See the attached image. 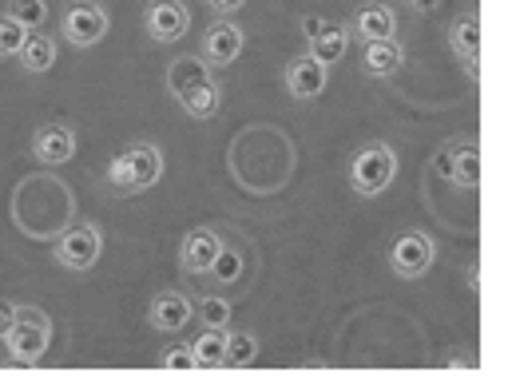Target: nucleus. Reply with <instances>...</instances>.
Segmentation results:
<instances>
[{"mask_svg": "<svg viewBox=\"0 0 512 389\" xmlns=\"http://www.w3.org/2000/svg\"><path fill=\"white\" fill-rule=\"evenodd\" d=\"M167 171V159L155 143H128L104 171V183L112 191H124V195H139L147 187H155Z\"/></svg>", "mask_w": 512, "mask_h": 389, "instance_id": "obj_1", "label": "nucleus"}, {"mask_svg": "<svg viewBox=\"0 0 512 389\" xmlns=\"http://www.w3.org/2000/svg\"><path fill=\"white\" fill-rule=\"evenodd\" d=\"M350 191L358 199H378L382 191H389V183L397 179V151L374 139V143H362L354 155H350Z\"/></svg>", "mask_w": 512, "mask_h": 389, "instance_id": "obj_2", "label": "nucleus"}, {"mask_svg": "<svg viewBox=\"0 0 512 389\" xmlns=\"http://www.w3.org/2000/svg\"><path fill=\"white\" fill-rule=\"evenodd\" d=\"M52 346V318L40 306H16V322L4 334V350L16 366H36Z\"/></svg>", "mask_w": 512, "mask_h": 389, "instance_id": "obj_3", "label": "nucleus"}, {"mask_svg": "<svg viewBox=\"0 0 512 389\" xmlns=\"http://www.w3.org/2000/svg\"><path fill=\"white\" fill-rule=\"evenodd\" d=\"M108 32H112V12L100 0H72L60 12V36H64V44H72L80 52L96 48Z\"/></svg>", "mask_w": 512, "mask_h": 389, "instance_id": "obj_4", "label": "nucleus"}, {"mask_svg": "<svg viewBox=\"0 0 512 389\" xmlns=\"http://www.w3.org/2000/svg\"><path fill=\"white\" fill-rule=\"evenodd\" d=\"M389 270L397 274V278H425L429 270H433V262H437V243H433V235L429 231H401L393 243H389Z\"/></svg>", "mask_w": 512, "mask_h": 389, "instance_id": "obj_5", "label": "nucleus"}, {"mask_svg": "<svg viewBox=\"0 0 512 389\" xmlns=\"http://www.w3.org/2000/svg\"><path fill=\"white\" fill-rule=\"evenodd\" d=\"M52 259L60 262L64 270H76V274L92 270L96 262L104 259V235H100V227H96V223H76V227H68V231L56 239Z\"/></svg>", "mask_w": 512, "mask_h": 389, "instance_id": "obj_6", "label": "nucleus"}, {"mask_svg": "<svg viewBox=\"0 0 512 389\" xmlns=\"http://www.w3.org/2000/svg\"><path fill=\"white\" fill-rule=\"evenodd\" d=\"M429 167H433V175L449 179L453 187L473 191V187L481 183V147H477L473 139H453V143H445V147L433 155Z\"/></svg>", "mask_w": 512, "mask_h": 389, "instance_id": "obj_7", "label": "nucleus"}, {"mask_svg": "<svg viewBox=\"0 0 512 389\" xmlns=\"http://www.w3.org/2000/svg\"><path fill=\"white\" fill-rule=\"evenodd\" d=\"M143 32L151 44H179L191 32V4L187 0H147Z\"/></svg>", "mask_w": 512, "mask_h": 389, "instance_id": "obj_8", "label": "nucleus"}, {"mask_svg": "<svg viewBox=\"0 0 512 389\" xmlns=\"http://www.w3.org/2000/svg\"><path fill=\"white\" fill-rule=\"evenodd\" d=\"M298 28L306 36V52L318 64H326V68H334L346 56V48H350V28L338 24V20H330V16H302Z\"/></svg>", "mask_w": 512, "mask_h": 389, "instance_id": "obj_9", "label": "nucleus"}, {"mask_svg": "<svg viewBox=\"0 0 512 389\" xmlns=\"http://www.w3.org/2000/svg\"><path fill=\"white\" fill-rule=\"evenodd\" d=\"M247 44V28L235 20V16H215L211 28L203 32V44H199V56L211 64V68H227L239 60Z\"/></svg>", "mask_w": 512, "mask_h": 389, "instance_id": "obj_10", "label": "nucleus"}, {"mask_svg": "<svg viewBox=\"0 0 512 389\" xmlns=\"http://www.w3.org/2000/svg\"><path fill=\"white\" fill-rule=\"evenodd\" d=\"M219 251H223V231L219 227H195L179 243V266L191 278H207V270H211Z\"/></svg>", "mask_w": 512, "mask_h": 389, "instance_id": "obj_11", "label": "nucleus"}, {"mask_svg": "<svg viewBox=\"0 0 512 389\" xmlns=\"http://www.w3.org/2000/svg\"><path fill=\"white\" fill-rule=\"evenodd\" d=\"M147 322L159 334H179V330H187L195 322V302L183 290H159L151 298V306H147Z\"/></svg>", "mask_w": 512, "mask_h": 389, "instance_id": "obj_12", "label": "nucleus"}, {"mask_svg": "<svg viewBox=\"0 0 512 389\" xmlns=\"http://www.w3.org/2000/svg\"><path fill=\"white\" fill-rule=\"evenodd\" d=\"M282 84H286V92H290L294 100H318V96L326 92V84H330V68L318 64L310 52H302V56H294V60L286 64Z\"/></svg>", "mask_w": 512, "mask_h": 389, "instance_id": "obj_13", "label": "nucleus"}, {"mask_svg": "<svg viewBox=\"0 0 512 389\" xmlns=\"http://www.w3.org/2000/svg\"><path fill=\"white\" fill-rule=\"evenodd\" d=\"M32 159L44 167H64L76 159V131L68 124H40L32 131Z\"/></svg>", "mask_w": 512, "mask_h": 389, "instance_id": "obj_14", "label": "nucleus"}, {"mask_svg": "<svg viewBox=\"0 0 512 389\" xmlns=\"http://www.w3.org/2000/svg\"><path fill=\"white\" fill-rule=\"evenodd\" d=\"M401 64H405V44H401L397 36L362 44V72H366L370 80H389V76H397Z\"/></svg>", "mask_w": 512, "mask_h": 389, "instance_id": "obj_15", "label": "nucleus"}, {"mask_svg": "<svg viewBox=\"0 0 512 389\" xmlns=\"http://www.w3.org/2000/svg\"><path fill=\"white\" fill-rule=\"evenodd\" d=\"M350 36L358 44H370V40H385L397 32V12L389 4H362L354 16H350Z\"/></svg>", "mask_w": 512, "mask_h": 389, "instance_id": "obj_16", "label": "nucleus"}, {"mask_svg": "<svg viewBox=\"0 0 512 389\" xmlns=\"http://www.w3.org/2000/svg\"><path fill=\"white\" fill-rule=\"evenodd\" d=\"M175 104H179V108H183V116H191V120H215V116H219V108H223V84L211 76V80H203V84H195V88L179 92V96H175Z\"/></svg>", "mask_w": 512, "mask_h": 389, "instance_id": "obj_17", "label": "nucleus"}, {"mask_svg": "<svg viewBox=\"0 0 512 389\" xmlns=\"http://www.w3.org/2000/svg\"><path fill=\"white\" fill-rule=\"evenodd\" d=\"M56 36H48V32H40V28H32L28 36H24V44H20V52H16V60H20V68L28 72V76H44V72H52V64H56Z\"/></svg>", "mask_w": 512, "mask_h": 389, "instance_id": "obj_18", "label": "nucleus"}, {"mask_svg": "<svg viewBox=\"0 0 512 389\" xmlns=\"http://www.w3.org/2000/svg\"><path fill=\"white\" fill-rule=\"evenodd\" d=\"M449 48L457 52V60H481V16L477 12H461L449 24Z\"/></svg>", "mask_w": 512, "mask_h": 389, "instance_id": "obj_19", "label": "nucleus"}, {"mask_svg": "<svg viewBox=\"0 0 512 389\" xmlns=\"http://www.w3.org/2000/svg\"><path fill=\"white\" fill-rule=\"evenodd\" d=\"M243 274H247V247H239L231 235H223V251L215 255L207 278H215L219 286H235V282H243Z\"/></svg>", "mask_w": 512, "mask_h": 389, "instance_id": "obj_20", "label": "nucleus"}, {"mask_svg": "<svg viewBox=\"0 0 512 389\" xmlns=\"http://www.w3.org/2000/svg\"><path fill=\"white\" fill-rule=\"evenodd\" d=\"M203 80H211V64L203 56H179V60L167 64V80L163 84H167L171 96H179V92H187V88H195Z\"/></svg>", "mask_w": 512, "mask_h": 389, "instance_id": "obj_21", "label": "nucleus"}, {"mask_svg": "<svg viewBox=\"0 0 512 389\" xmlns=\"http://www.w3.org/2000/svg\"><path fill=\"white\" fill-rule=\"evenodd\" d=\"M223 354H227V330H199L191 342V358L195 370H223Z\"/></svg>", "mask_w": 512, "mask_h": 389, "instance_id": "obj_22", "label": "nucleus"}, {"mask_svg": "<svg viewBox=\"0 0 512 389\" xmlns=\"http://www.w3.org/2000/svg\"><path fill=\"white\" fill-rule=\"evenodd\" d=\"M195 322L207 330H227L231 326V298H223L219 290H207L195 298Z\"/></svg>", "mask_w": 512, "mask_h": 389, "instance_id": "obj_23", "label": "nucleus"}, {"mask_svg": "<svg viewBox=\"0 0 512 389\" xmlns=\"http://www.w3.org/2000/svg\"><path fill=\"white\" fill-rule=\"evenodd\" d=\"M258 362V338L251 330H231L227 326V354H223V366L231 370H247Z\"/></svg>", "mask_w": 512, "mask_h": 389, "instance_id": "obj_24", "label": "nucleus"}, {"mask_svg": "<svg viewBox=\"0 0 512 389\" xmlns=\"http://www.w3.org/2000/svg\"><path fill=\"white\" fill-rule=\"evenodd\" d=\"M4 12H8L12 20H20V24L32 32V28H44V20H48V0H8Z\"/></svg>", "mask_w": 512, "mask_h": 389, "instance_id": "obj_25", "label": "nucleus"}, {"mask_svg": "<svg viewBox=\"0 0 512 389\" xmlns=\"http://www.w3.org/2000/svg\"><path fill=\"white\" fill-rule=\"evenodd\" d=\"M24 36H28V28L20 20H12L8 12H0V60H16Z\"/></svg>", "mask_w": 512, "mask_h": 389, "instance_id": "obj_26", "label": "nucleus"}, {"mask_svg": "<svg viewBox=\"0 0 512 389\" xmlns=\"http://www.w3.org/2000/svg\"><path fill=\"white\" fill-rule=\"evenodd\" d=\"M159 366H163V370H175V374H183V370H195V358H191V346H183V342H175V346H167V350L159 354Z\"/></svg>", "mask_w": 512, "mask_h": 389, "instance_id": "obj_27", "label": "nucleus"}, {"mask_svg": "<svg viewBox=\"0 0 512 389\" xmlns=\"http://www.w3.org/2000/svg\"><path fill=\"white\" fill-rule=\"evenodd\" d=\"M16 306H20V302H12V298H0V342H4V334L12 330V322H16Z\"/></svg>", "mask_w": 512, "mask_h": 389, "instance_id": "obj_28", "label": "nucleus"}, {"mask_svg": "<svg viewBox=\"0 0 512 389\" xmlns=\"http://www.w3.org/2000/svg\"><path fill=\"white\" fill-rule=\"evenodd\" d=\"M243 4H247V0H207V8H211L215 16H235V12H243Z\"/></svg>", "mask_w": 512, "mask_h": 389, "instance_id": "obj_29", "label": "nucleus"}, {"mask_svg": "<svg viewBox=\"0 0 512 389\" xmlns=\"http://www.w3.org/2000/svg\"><path fill=\"white\" fill-rule=\"evenodd\" d=\"M405 8H409L413 16H433V12L441 8V0H405Z\"/></svg>", "mask_w": 512, "mask_h": 389, "instance_id": "obj_30", "label": "nucleus"}]
</instances>
